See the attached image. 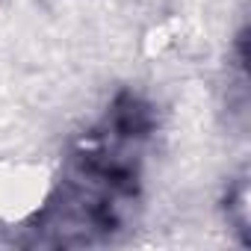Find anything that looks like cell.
I'll return each mask as SVG.
<instances>
[]
</instances>
